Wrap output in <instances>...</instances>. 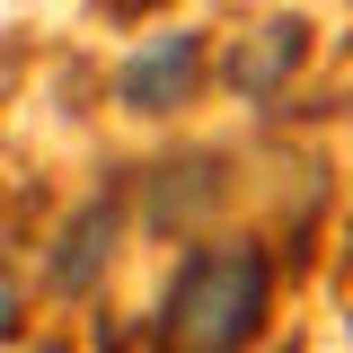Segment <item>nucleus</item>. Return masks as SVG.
Instances as JSON below:
<instances>
[{"label": "nucleus", "instance_id": "obj_4", "mask_svg": "<svg viewBox=\"0 0 353 353\" xmlns=\"http://www.w3.org/2000/svg\"><path fill=\"white\" fill-rule=\"evenodd\" d=\"M309 44H318V27H309V18H265L256 36H239V44H230V62H221L230 97H248V106L283 97V88H292V71L309 62Z\"/></svg>", "mask_w": 353, "mask_h": 353}, {"label": "nucleus", "instance_id": "obj_6", "mask_svg": "<svg viewBox=\"0 0 353 353\" xmlns=\"http://www.w3.org/2000/svg\"><path fill=\"white\" fill-rule=\"evenodd\" d=\"M9 71H18V62H9V53H0V88H9Z\"/></svg>", "mask_w": 353, "mask_h": 353}, {"label": "nucleus", "instance_id": "obj_1", "mask_svg": "<svg viewBox=\"0 0 353 353\" xmlns=\"http://www.w3.org/2000/svg\"><path fill=\"white\" fill-rule=\"evenodd\" d=\"M265 309H274V256L265 239H203L185 248L159 292V345L176 353H230L265 336Z\"/></svg>", "mask_w": 353, "mask_h": 353}, {"label": "nucleus", "instance_id": "obj_3", "mask_svg": "<svg viewBox=\"0 0 353 353\" xmlns=\"http://www.w3.org/2000/svg\"><path fill=\"white\" fill-rule=\"evenodd\" d=\"M115 248H124V185H97L80 212L53 230V256H44V292H53V301H88V292L115 274Z\"/></svg>", "mask_w": 353, "mask_h": 353}, {"label": "nucleus", "instance_id": "obj_2", "mask_svg": "<svg viewBox=\"0 0 353 353\" xmlns=\"http://www.w3.org/2000/svg\"><path fill=\"white\" fill-rule=\"evenodd\" d=\"M194 88H203V27H159L150 44H132L115 62V106L141 115V124L176 115Z\"/></svg>", "mask_w": 353, "mask_h": 353}, {"label": "nucleus", "instance_id": "obj_5", "mask_svg": "<svg viewBox=\"0 0 353 353\" xmlns=\"http://www.w3.org/2000/svg\"><path fill=\"white\" fill-rule=\"evenodd\" d=\"M27 336V283H18V265H0V345H18Z\"/></svg>", "mask_w": 353, "mask_h": 353}]
</instances>
